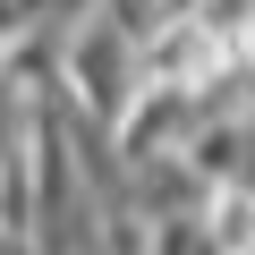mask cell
Returning <instances> with one entry per match:
<instances>
[{"mask_svg":"<svg viewBox=\"0 0 255 255\" xmlns=\"http://www.w3.org/2000/svg\"><path fill=\"white\" fill-rule=\"evenodd\" d=\"M60 102L77 111V119H94V128H111V136H119V128H128V111H136L145 102V43L136 34H128L119 17H85L68 43H60Z\"/></svg>","mask_w":255,"mask_h":255,"instance_id":"obj_1","label":"cell"},{"mask_svg":"<svg viewBox=\"0 0 255 255\" xmlns=\"http://www.w3.org/2000/svg\"><path fill=\"white\" fill-rule=\"evenodd\" d=\"M0 230H9V187H0Z\"/></svg>","mask_w":255,"mask_h":255,"instance_id":"obj_2","label":"cell"}]
</instances>
